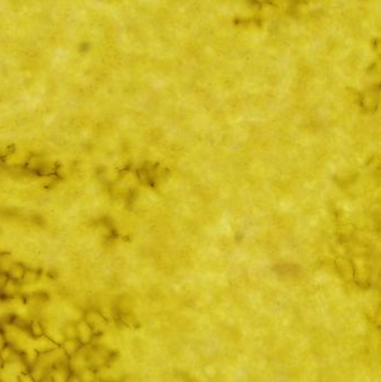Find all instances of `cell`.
I'll return each instance as SVG.
<instances>
[{"label": "cell", "instance_id": "cell-1", "mask_svg": "<svg viewBox=\"0 0 381 382\" xmlns=\"http://www.w3.org/2000/svg\"><path fill=\"white\" fill-rule=\"evenodd\" d=\"M111 351L109 347L101 345L99 343L87 345V360L88 367H92L95 370L102 368L111 361Z\"/></svg>", "mask_w": 381, "mask_h": 382}, {"label": "cell", "instance_id": "cell-2", "mask_svg": "<svg viewBox=\"0 0 381 382\" xmlns=\"http://www.w3.org/2000/svg\"><path fill=\"white\" fill-rule=\"evenodd\" d=\"M83 320L86 321V323L92 328L95 335L103 334L109 324L108 319L104 316V314L99 310H95V308H91V310L84 313Z\"/></svg>", "mask_w": 381, "mask_h": 382}, {"label": "cell", "instance_id": "cell-3", "mask_svg": "<svg viewBox=\"0 0 381 382\" xmlns=\"http://www.w3.org/2000/svg\"><path fill=\"white\" fill-rule=\"evenodd\" d=\"M67 366H69V369L71 373L73 374H78L82 370L88 367V360H87V345L83 346L82 349L75 353L74 356L69 358V362H67Z\"/></svg>", "mask_w": 381, "mask_h": 382}, {"label": "cell", "instance_id": "cell-4", "mask_svg": "<svg viewBox=\"0 0 381 382\" xmlns=\"http://www.w3.org/2000/svg\"><path fill=\"white\" fill-rule=\"evenodd\" d=\"M76 330H77V340L81 342V344L83 346L93 344L94 338L97 335H95L94 331L86 323V321H84L83 317L81 320H78V321H76Z\"/></svg>", "mask_w": 381, "mask_h": 382}, {"label": "cell", "instance_id": "cell-5", "mask_svg": "<svg viewBox=\"0 0 381 382\" xmlns=\"http://www.w3.org/2000/svg\"><path fill=\"white\" fill-rule=\"evenodd\" d=\"M31 347L33 349H35L39 355H42V353H46V352L57 349V347H59V345L56 344L52 339H49L47 335L44 334L42 336H39V338L33 339Z\"/></svg>", "mask_w": 381, "mask_h": 382}, {"label": "cell", "instance_id": "cell-6", "mask_svg": "<svg viewBox=\"0 0 381 382\" xmlns=\"http://www.w3.org/2000/svg\"><path fill=\"white\" fill-rule=\"evenodd\" d=\"M98 371V380L99 382H119L120 381V372L117 369L113 368L111 364L100 368Z\"/></svg>", "mask_w": 381, "mask_h": 382}, {"label": "cell", "instance_id": "cell-7", "mask_svg": "<svg viewBox=\"0 0 381 382\" xmlns=\"http://www.w3.org/2000/svg\"><path fill=\"white\" fill-rule=\"evenodd\" d=\"M20 293H21V283L16 282V280L10 279V278H8L2 292H0V294H2V296L5 300L14 299V297L19 296Z\"/></svg>", "mask_w": 381, "mask_h": 382}, {"label": "cell", "instance_id": "cell-8", "mask_svg": "<svg viewBox=\"0 0 381 382\" xmlns=\"http://www.w3.org/2000/svg\"><path fill=\"white\" fill-rule=\"evenodd\" d=\"M71 374L67 364H58L50 369V377L53 382H67Z\"/></svg>", "mask_w": 381, "mask_h": 382}, {"label": "cell", "instance_id": "cell-9", "mask_svg": "<svg viewBox=\"0 0 381 382\" xmlns=\"http://www.w3.org/2000/svg\"><path fill=\"white\" fill-rule=\"evenodd\" d=\"M82 347L83 345L77 339H65L63 341V343L60 344V349L63 350V352L65 353V356L67 358H71L74 356L75 353H77L82 349Z\"/></svg>", "mask_w": 381, "mask_h": 382}, {"label": "cell", "instance_id": "cell-10", "mask_svg": "<svg viewBox=\"0 0 381 382\" xmlns=\"http://www.w3.org/2000/svg\"><path fill=\"white\" fill-rule=\"evenodd\" d=\"M25 272H26V267L24 265H22V264H20V263H11V265L7 269V272H6V274H7L8 278L14 279V280H16V282L21 283L22 278H24Z\"/></svg>", "mask_w": 381, "mask_h": 382}, {"label": "cell", "instance_id": "cell-11", "mask_svg": "<svg viewBox=\"0 0 381 382\" xmlns=\"http://www.w3.org/2000/svg\"><path fill=\"white\" fill-rule=\"evenodd\" d=\"M0 358H2L4 363H8L21 358V353L19 351H17L14 346L7 344L2 351H0Z\"/></svg>", "mask_w": 381, "mask_h": 382}, {"label": "cell", "instance_id": "cell-12", "mask_svg": "<svg viewBox=\"0 0 381 382\" xmlns=\"http://www.w3.org/2000/svg\"><path fill=\"white\" fill-rule=\"evenodd\" d=\"M28 332H29L30 336L33 339L39 338L45 334V329H44V324L42 321H39L37 319L30 320L29 325H28Z\"/></svg>", "mask_w": 381, "mask_h": 382}, {"label": "cell", "instance_id": "cell-13", "mask_svg": "<svg viewBox=\"0 0 381 382\" xmlns=\"http://www.w3.org/2000/svg\"><path fill=\"white\" fill-rule=\"evenodd\" d=\"M39 278H41V274H39L37 269L26 268V272L24 275V278H22L21 280V284H24V285L37 284Z\"/></svg>", "mask_w": 381, "mask_h": 382}, {"label": "cell", "instance_id": "cell-14", "mask_svg": "<svg viewBox=\"0 0 381 382\" xmlns=\"http://www.w3.org/2000/svg\"><path fill=\"white\" fill-rule=\"evenodd\" d=\"M82 382H98V371L92 367H87L77 374Z\"/></svg>", "mask_w": 381, "mask_h": 382}, {"label": "cell", "instance_id": "cell-15", "mask_svg": "<svg viewBox=\"0 0 381 382\" xmlns=\"http://www.w3.org/2000/svg\"><path fill=\"white\" fill-rule=\"evenodd\" d=\"M61 333H63L65 339H77L76 322L69 321L64 325H61Z\"/></svg>", "mask_w": 381, "mask_h": 382}, {"label": "cell", "instance_id": "cell-16", "mask_svg": "<svg viewBox=\"0 0 381 382\" xmlns=\"http://www.w3.org/2000/svg\"><path fill=\"white\" fill-rule=\"evenodd\" d=\"M7 280H8L7 274H6L3 271H0V292H2V290H3V288L5 286V284H6V282H7Z\"/></svg>", "mask_w": 381, "mask_h": 382}, {"label": "cell", "instance_id": "cell-17", "mask_svg": "<svg viewBox=\"0 0 381 382\" xmlns=\"http://www.w3.org/2000/svg\"><path fill=\"white\" fill-rule=\"evenodd\" d=\"M7 344H8L7 340H6V338H5V334L3 332V330L0 329V351H2Z\"/></svg>", "mask_w": 381, "mask_h": 382}, {"label": "cell", "instance_id": "cell-18", "mask_svg": "<svg viewBox=\"0 0 381 382\" xmlns=\"http://www.w3.org/2000/svg\"><path fill=\"white\" fill-rule=\"evenodd\" d=\"M67 382H82L81 381V379L80 378H78V375L77 374H71L70 375V378H69V380H67Z\"/></svg>", "mask_w": 381, "mask_h": 382}, {"label": "cell", "instance_id": "cell-19", "mask_svg": "<svg viewBox=\"0 0 381 382\" xmlns=\"http://www.w3.org/2000/svg\"><path fill=\"white\" fill-rule=\"evenodd\" d=\"M38 382H53L52 377H50V372L45 375V377H43Z\"/></svg>", "mask_w": 381, "mask_h": 382}, {"label": "cell", "instance_id": "cell-20", "mask_svg": "<svg viewBox=\"0 0 381 382\" xmlns=\"http://www.w3.org/2000/svg\"><path fill=\"white\" fill-rule=\"evenodd\" d=\"M4 303H5V299L2 296V294H0V307L4 305Z\"/></svg>", "mask_w": 381, "mask_h": 382}, {"label": "cell", "instance_id": "cell-21", "mask_svg": "<svg viewBox=\"0 0 381 382\" xmlns=\"http://www.w3.org/2000/svg\"><path fill=\"white\" fill-rule=\"evenodd\" d=\"M3 367H4V361L2 360V358H0V370L3 369Z\"/></svg>", "mask_w": 381, "mask_h": 382}, {"label": "cell", "instance_id": "cell-22", "mask_svg": "<svg viewBox=\"0 0 381 382\" xmlns=\"http://www.w3.org/2000/svg\"><path fill=\"white\" fill-rule=\"evenodd\" d=\"M3 162H4V161L0 160V169H2V167H3Z\"/></svg>", "mask_w": 381, "mask_h": 382}]
</instances>
